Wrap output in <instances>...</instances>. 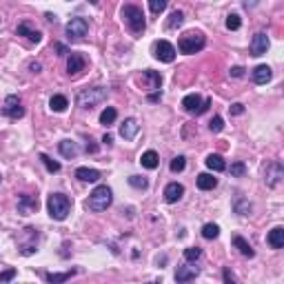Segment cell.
<instances>
[{"label": "cell", "mask_w": 284, "mask_h": 284, "mask_svg": "<svg viewBox=\"0 0 284 284\" xmlns=\"http://www.w3.org/2000/svg\"><path fill=\"white\" fill-rule=\"evenodd\" d=\"M244 173H247V167H244V162H233V164H231V176L242 178Z\"/></svg>", "instance_id": "obj_39"}, {"label": "cell", "mask_w": 284, "mask_h": 284, "mask_svg": "<svg viewBox=\"0 0 284 284\" xmlns=\"http://www.w3.org/2000/svg\"><path fill=\"white\" fill-rule=\"evenodd\" d=\"M209 105H211V100H209V98L202 100L198 93H189V96H184V100H182V106H184L189 113H195V115L204 113V111L209 109Z\"/></svg>", "instance_id": "obj_6"}, {"label": "cell", "mask_w": 284, "mask_h": 284, "mask_svg": "<svg viewBox=\"0 0 284 284\" xmlns=\"http://www.w3.org/2000/svg\"><path fill=\"white\" fill-rule=\"evenodd\" d=\"M122 18H124V22H127V27L131 29V34L140 36L142 31L146 29L144 13H142V9L136 7V4H124V7H122Z\"/></svg>", "instance_id": "obj_2"}, {"label": "cell", "mask_w": 284, "mask_h": 284, "mask_svg": "<svg viewBox=\"0 0 284 284\" xmlns=\"http://www.w3.org/2000/svg\"><path fill=\"white\" fill-rule=\"evenodd\" d=\"M140 162H142V167H146V169H155L160 164V158L155 151H146V153H142Z\"/></svg>", "instance_id": "obj_28"}, {"label": "cell", "mask_w": 284, "mask_h": 284, "mask_svg": "<svg viewBox=\"0 0 284 284\" xmlns=\"http://www.w3.org/2000/svg\"><path fill=\"white\" fill-rule=\"evenodd\" d=\"M264 180H266V184L269 186H278L280 184V180L284 178V169H282V164L280 162H271L269 167H266V173H264Z\"/></svg>", "instance_id": "obj_10"}, {"label": "cell", "mask_w": 284, "mask_h": 284, "mask_svg": "<svg viewBox=\"0 0 284 284\" xmlns=\"http://www.w3.org/2000/svg\"><path fill=\"white\" fill-rule=\"evenodd\" d=\"M56 49H58V51H60V56H65V53H67V49L62 47V44H56Z\"/></svg>", "instance_id": "obj_49"}, {"label": "cell", "mask_w": 284, "mask_h": 284, "mask_svg": "<svg viewBox=\"0 0 284 284\" xmlns=\"http://www.w3.org/2000/svg\"><path fill=\"white\" fill-rule=\"evenodd\" d=\"M87 31H89V22L84 18H71L67 22V36H69V40H82L87 36Z\"/></svg>", "instance_id": "obj_7"}, {"label": "cell", "mask_w": 284, "mask_h": 284, "mask_svg": "<svg viewBox=\"0 0 284 284\" xmlns=\"http://www.w3.org/2000/svg\"><path fill=\"white\" fill-rule=\"evenodd\" d=\"M202 235H204L207 240H215L217 235H220V226H217V224H211V222H209V224L202 226Z\"/></svg>", "instance_id": "obj_30"}, {"label": "cell", "mask_w": 284, "mask_h": 284, "mask_svg": "<svg viewBox=\"0 0 284 284\" xmlns=\"http://www.w3.org/2000/svg\"><path fill=\"white\" fill-rule=\"evenodd\" d=\"M255 4H257V0H247V2H244V7H255Z\"/></svg>", "instance_id": "obj_47"}, {"label": "cell", "mask_w": 284, "mask_h": 284, "mask_svg": "<svg viewBox=\"0 0 284 284\" xmlns=\"http://www.w3.org/2000/svg\"><path fill=\"white\" fill-rule=\"evenodd\" d=\"M115 118H118V111H115L113 106H106V109L100 113V124L109 127V124H113V122H115Z\"/></svg>", "instance_id": "obj_29"}, {"label": "cell", "mask_w": 284, "mask_h": 284, "mask_svg": "<svg viewBox=\"0 0 284 284\" xmlns=\"http://www.w3.org/2000/svg\"><path fill=\"white\" fill-rule=\"evenodd\" d=\"M184 167H186V158H184V155H178V158L171 160V171L173 173L184 171Z\"/></svg>", "instance_id": "obj_36"}, {"label": "cell", "mask_w": 284, "mask_h": 284, "mask_svg": "<svg viewBox=\"0 0 284 284\" xmlns=\"http://www.w3.org/2000/svg\"><path fill=\"white\" fill-rule=\"evenodd\" d=\"M222 278H224V282H229V284H233V282H235V275L231 273V269H224V273H222Z\"/></svg>", "instance_id": "obj_44"}, {"label": "cell", "mask_w": 284, "mask_h": 284, "mask_svg": "<svg viewBox=\"0 0 284 284\" xmlns=\"http://www.w3.org/2000/svg\"><path fill=\"white\" fill-rule=\"evenodd\" d=\"M266 242H269L271 248H282L284 247V229H282V226H275V229H271Z\"/></svg>", "instance_id": "obj_16"}, {"label": "cell", "mask_w": 284, "mask_h": 284, "mask_svg": "<svg viewBox=\"0 0 284 284\" xmlns=\"http://www.w3.org/2000/svg\"><path fill=\"white\" fill-rule=\"evenodd\" d=\"M84 65H87V60H84L82 53H71V56L67 58V73H69V75H78L80 71L84 69Z\"/></svg>", "instance_id": "obj_12"}, {"label": "cell", "mask_w": 284, "mask_h": 284, "mask_svg": "<svg viewBox=\"0 0 284 284\" xmlns=\"http://www.w3.org/2000/svg\"><path fill=\"white\" fill-rule=\"evenodd\" d=\"M138 133V122L133 118H127L122 122V127H120V136L124 138V140H133Z\"/></svg>", "instance_id": "obj_18"}, {"label": "cell", "mask_w": 284, "mask_h": 284, "mask_svg": "<svg viewBox=\"0 0 284 284\" xmlns=\"http://www.w3.org/2000/svg\"><path fill=\"white\" fill-rule=\"evenodd\" d=\"M149 100H151V102H158V100H160V93H151Z\"/></svg>", "instance_id": "obj_48"}, {"label": "cell", "mask_w": 284, "mask_h": 284, "mask_svg": "<svg viewBox=\"0 0 284 284\" xmlns=\"http://www.w3.org/2000/svg\"><path fill=\"white\" fill-rule=\"evenodd\" d=\"M0 180H2V178H0Z\"/></svg>", "instance_id": "obj_52"}, {"label": "cell", "mask_w": 284, "mask_h": 284, "mask_svg": "<svg viewBox=\"0 0 284 284\" xmlns=\"http://www.w3.org/2000/svg\"><path fill=\"white\" fill-rule=\"evenodd\" d=\"M235 211H238L240 215H248V213H251V202H247V200H238V202H235Z\"/></svg>", "instance_id": "obj_38"}, {"label": "cell", "mask_w": 284, "mask_h": 284, "mask_svg": "<svg viewBox=\"0 0 284 284\" xmlns=\"http://www.w3.org/2000/svg\"><path fill=\"white\" fill-rule=\"evenodd\" d=\"M266 49H269V38H266L264 31H257L253 36V42H251V53L253 56H264Z\"/></svg>", "instance_id": "obj_13"}, {"label": "cell", "mask_w": 284, "mask_h": 284, "mask_svg": "<svg viewBox=\"0 0 284 284\" xmlns=\"http://www.w3.org/2000/svg\"><path fill=\"white\" fill-rule=\"evenodd\" d=\"M18 36H25L29 42H36V44L42 40V34H40L38 29H34L29 22H20V25H18Z\"/></svg>", "instance_id": "obj_14"}, {"label": "cell", "mask_w": 284, "mask_h": 284, "mask_svg": "<svg viewBox=\"0 0 284 284\" xmlns=\"http://www.w3.org/2000/svg\"><path fill=\"white\" fill-rule=\"evenodd\" d=\"M111 202H113V193H111V189L106 184H100V186H96V189L91 191V195H89L87 209H91V211H106V209L111 207Z\"/></svg>", "instance_id": "obj_1"}, {"label": "cell", "mask_w": 284, "mask_h": 284, "mask_svg": "<svg viewBox=\"0 0 284 284\" xmlns=\"http://www.w3.org/2000/svg\"><path fill=\"white\" fill-rule=\"evenodd\" d=\"M106 100V89L105 87H91V89H82L78 93V106L80 109H93L96 105Z\"/></svg>", "instance_id": "obj_5"}, {"label": "cell", "mask_w": 284, "mask_h": 284, "mask_svg": "<svg viewBox=\"0 0 284 284\" xmlns=\"http://www.w3.org/2000/svg\"><path fill=\"white\" fill-rule=\"evenodd\" d=\"M182 195H184V186L178 184V182H171V184L164 186V200H167L169 204L178 202V200H180Z\"/></svg>", "instance_id": "obj_15"}, {"label": "cell", "mask_w": 284, "mask_h": 284, "mask_svg": "<svg viewBox=\"0 0 284 284\" xmlns=\"http://www.w3.org/2000/svg\"><path fill=\"white\" fill-rule=\"evenodd\" d=\"M142 80H146V89H158L160 91V84H162V78H160V73H155V71H151V69H146V71H142Z\"/></svg>", "instance_id": "obj_23"}, {"label": "cell", "mask_w": 284, "mask_h": 284, "mask_svg": "<svg viewBox=\"0 0 284 284\" xmlns=\"http://www.w3.org/2000/svg\"><path fill=\"white\" fill-rule=\"evenodd\" d=\"M229 111H231L233 115H242V113H244V105H240V102H233V105L229 106Z\"/></svg>", "instance_id": "obj_42"}, {"label": "cell", "mask_w": 284, "mask_h": 284, "mask_svg": "<svg viewBox=\"0 0 284 284\" xmlns=\"http://www.w3.org/2000/svg\"><path fill=\"white\" fill-rule=\"evenodd\" d=\"M129 184H131L133 189H146V186H149V180H146L144 176H131L129 178Z\"/></svg>", "instance_id": "obj_33"}, {"label": "cell", "mask_w": 284, "mask_h": 284, "mask_svg": "<svg viewBox=\"0 0 284 284\" xmlns=\"http://www.w3.org/2000/svg\"><path fill=\"white\" fill-rule=\"evenodd\" d=\"M75 178L80 182H96L100 178V171L98 169H89V167H78L75 169Z\"/></svg>", "instance_id": "obj_17"}, {"label": "cell", "mask_w": 284, "mask_h": 284, "mask_svg": "<svg viewBox=\"0 0 284 284\" xmlns=\"http://www.w3.org/2000/svg\"><path fill=\"white\" fill-rule=\"evenodd\" d=\"M209 129H211L213 133H217V131H222V129H224V120L220 118V115H215V118L211 120V122H209Z\"/></svg>", "instance_id": "obj_40"}, {"label": "cell", "mask_w": 284, "mask_h": 284, "mask_svg": "<svg viewBox=\"0 0 284 284\" xmlns=\"http://www.w3.org/2000/svg\"><path fill=\"white\" fill-rule=\"evenodd\" d=\"M40 160H42V164H44V167H47V171L49 173H58V171H60V162H56V160H51V158H49V155H40Z\"/></svg>", "instance_id": "obj_32"}, {"label": "cell", "mask_w": 284, "mask_h": 284, "mask_svg": "<svg viewBox=\"0 0 284 284\" xmlns=\"http://www.w3.org/2000/svg\"><path fill=\"white\" fill-rule=\"evenodd\" d=\"M13 278H16V269H7L0 273V282H9V280H13Z\"/></svg>", "instance_id": "obj_41"}, {"label": "cell", "mask_w": 284, "mask_h": 284, "mask_svg": "<svg viewBox=\"0 0 284 284\" xmlns=\"http://www.w3.org/2000/svg\"><path fill=\"white\" fill-rule=\"evenodd\" d=\"M233 247L238 248V251L242 253L244 257H253V255H255V251H253V247L247 242V240L242 238V235H233Z\"/></svg>", "instance_id": "obj_19"}, {"label": "cell", "mask_w": 284, "mask_h": 284, "mask_svg": "<svg viewBox=\"0 0 284 284\" xmlns=\"http://www.w3.org/2000/svg\"><path fill=\"white\" fill-rule=\"evenodd\" d=\"M167 4H169V0H149V7L155 16H160V13L167 9Z\"/></svg>", "instance_id": "obj_35"}, {"label": "cell", "mask_w": 284, "mask_h": 284, "mask_svg": "<svg viewBox=\"0 0 284 284\" xmlns=\"http://www.w3.org/2000/svg\"><path fill=\"white\" fill-rule=\"evenodd\" d=\"M58 149H60V153L65 155V158H75V155H78V146L71 140H62L60 144H58Z\"/></svg>", "instance_id": "obj_26"}, {"label": "cell", "mask_w": 284, "mask_h": 284, "mask_svg": "<svg viewBox=\"0 0 284 284\" xmlns=\"http://www.w3.org/2000/svg\"><path fill=\"white\" fill-rule=\"evenodd\" d=\"M200 255H202V248H200V247H189V248H184V260H186V262H195Z\"/></svg>", "instance_id": "obj_34"}, {"label": "cell", "mask_w": 284, "mask_h": 284, "mask_svg": "<svg viewBox=\"0 0 284 284\" xmlns=\"http://www.w3.org/2000/svg\"><path fill=\"white\" fill-rule=\"evenodd\" d=\"M198 271L195 269H189V266H178L176 269V280L178 282H189V280H195Z\"/></svg>", "instance_id": "obj_24"}, {"label": "cell", "mask_w": 284, "mask_h": 284, "mask_svg": "<svg viewBox=\"0 0 284 284\" xmlns=\"http://www.w3.org/2000/svg\"><path fill=\"white\" fill-rule=\"evenodd\" d=\"M29 69L34 71V73H38V71L42 69V65H40V62H31V65H29Z\"/></svg>", "instance_id": "obj_45"}, {"label": "cell", "mask_w": 284, "mask_h": 284, "mask_svg": "<svg viewBox=\"0 0 284 284\" xmlns=\"http://www.w3.org/2000/svg\"><path fill=\"white\" fill-rule=\"evenodd\" d=\"M153 56L160 62H173L176 60V47L171 42H167V40H158L153 44Z\"/></svg>", "instance_id": "obj_9"}, {"label": "cell", "mask_w": 284, "mask_h": 284, "mask_svg": "<svg viewBox=\"0 0 284 284\" xmlns=\"http://www.w3.org/2000/svg\"><path fill=\"white\" fill-rule=\"evenodd\" d=\"M271 67H266V65H257L255 67V71H253V80H255V84H266L271 80Z\"/></svg>", "instance_id": "obj_20"}, {"label": "cell", "mask_w": 284, "mask_h": 284, "mask_svg": "<svg viewBox=\"0 0 284 284\" xmlns=\"http://www.w3.org/2000/svg\"><path fill=\"white\" fill-rule=\"evenodd\" d=\"M102 142H105V144H111V142H113V136H111V133H105V136H102Z\"/></svg>", "instance_id": "obj_46"}, {"label": "cell", "mask_w": 284, "mask_h": 284, "mask_svg": "<svg viewBox=\"0 0 284 284\" xmlns=\"http://www.w3.org/2000/svg\"><path fill=\"white\" fill-rule=\"evenodd\" d=\"M240 25H242V20H240L238 13H229V16H226V29L235 31V29H240Z\"/></svg>", "instance_id": "obj_37"}, {"label": "cell", "mask_w": 284, "mask_h": 284, "mask_svg": "<svg viewBox=\"0 0 284 284\" xmlns=\"http://www.w3.org/2000/svg\"><path fill=\"white\" fill-rule=\"evenodd\" d=\"M89 2H91V4H96V2H98V0H89Z\"/></svg>", "instance_id": "obj_51"}, {"label": "cell", "mask_w": 284, "mask_h": 284, "mask_svg": "<svg viewBox=\"0 0 284 284\" xmlns=\"http://www.w3.org/2000/svg\"><path fill=\"white\" fill-rule=\"evenodd\" d=\"M195 182H198V189H202V191H211L217 186V178H213L211 173H200Z\"/></svg>", "instance_id": "obj_21"}, {"label": "cell", "mask_w": 284, "mask_h": 284, "mask_svg": "<svg viewBox=\"0 0 284 284\" xmlns=\"http://www.w3.org/2000/svg\"><path fill=\"white\" fill-rule=\"evenodd\" d=\"M2 113L7 115V118H11V120H20L22 115H25V106H22L20 98L7 96V100H4V105H2Z\"/></svg>", "instance_id": "obj_8"}, {"label": "cell", "mask_w": 284, "mask_h": 284, "mask_svg": "<svg viewBox=\"0 0 284 284\" xmlns=\"http://www.w3.org/2000/svg\"><path fill=\"white\" fill-rule=\"evenodd\" d=\"M87 151L89 153H96V144H87Z\"/></svg>", "instance_id": "obj_50"}, {"label": "cell", "mask_w": 284, "mask_h": 284, "mask_svg": "<svg viewBox=\"0 0 284 284\" xmlns=\"http://www.w3.org/2000/svg\"><path fill=\"white\" fill-rule=\"evenodd\" d=\"M182 22H184V13H182V11H173L171 16H169V20H167V27H169V29H176V27H180Z\"/></svg>", "instance_id": "obj_31"}, {"label": "cell", "mask_w": 284, "mask_h": 284, "mask_svg": "<svg viewBox=\"0 0 284 284\" xmlns=\"http://www.w3.org/2000/svg\"><path fill=\"white\" fill-rule=\"evenodd\" d=\"M204 162H207V167L211 169V171H224L226 169V162H224V158H222V155H217V153H211V155H207V160H204Z\"/></svg>", "instance_id": "obj_22"}, {"label": "cell", "mask_w": 284, "mask_h": 284, "mask_svg": "<svg viewBox=\"0 0 284 284\" xmlns=\"http://www.w3.org/2000/svg\"><path fill=\"white\" fill-rule=\"evenodd\" d=\"M231 78H242L244 75V67H231Z\"/></svg>", "instance_id": "obj_43"}, {"label": "cell", "mask_w": 284, "mask_h": 284, "mask_svg": "<svg viewBox=\"0 0 284 284\" xmlns=\"http://www.w3.org/2000/svg\"><path fill=\"white\" fill-rule=\"evenodd\" d=\"M204 44H207V38H204L200 31H186V34L178 40V49H180L182 53H186V56L198 53L200 49H204Z\"/></svg>", "instance_id": "obj_4"}, {"label": "cell", "mask_w": 284, "mask_h": 284, "mask_svg": "<svg viewBox=\"0 0 284 284\" xmlns=\"http://www.w3.org/2000/svg\"><path fill=\"white\" fill-rule=\"evenodd\" d=\"M71 275H75V269L65 271V273H44V280H47V282H53V284H60V282H67Z\"/></svg>", "instance_id": "obj_27"}, {"label": "cell", "mask_w": 284, "mask_h": 284, "mask_svg": "<svg viewBox=\"0 0 284 284\" xmlns=\"http://www.w3.org/2000/svg\"><path fill=\"white\" fill-rule=\"evenodd\" d=\"M47 209H49V215H51L53 220L62 222L71 211V200L67 198L65 193H51L47 200Z\"/></svg>", "instance_id": "obj_3"}, {"label": "cell", "mask_w": 284, "mask_h": 284, "mask_svg": "<svg viewBox=\"0 0 284 284\" xmlns=\"http://www.w3.org/2000/svg\"><path fill=\"white\" fill-rule=\"evenodd\" d=\"M49 106H51V111H56V113H62V111L69 106V102H67L65 96L56 93V96H51V100H49Z\"/></svg>", "instance_id": "obj_25"}, {"label": "cell", "mask_w": 284, "mask_h": 284, "mask_svg": "<svg viewBox=\"0 0 284 284\" xmlns=\"http://www.w3.org/2000/svg\"><path fill=\"white\" fill-rule=\"evenodd\" d=\"M18 211H20L22 215H29V213L38 211V198L29 195V193L20 195V198H18Z\"/></svg>", "instance_id": "obj_11"}]
</instances>
